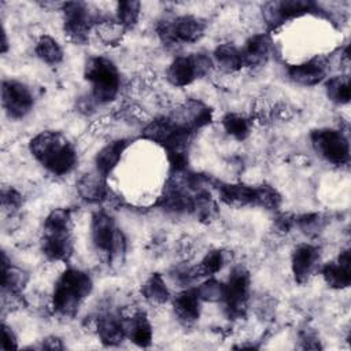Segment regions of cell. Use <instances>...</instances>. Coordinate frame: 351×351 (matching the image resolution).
Here are the masks:
<instances>
[{"mask_svg": "<svg viewBox=\"0 0 351 351\" xmlns=\"http://www.w3.org/2000/svg\"><path fill=\"white\" fill-rule=\"evenodd\" d=\"M32 156L52 176L63 177L77 166L78 156L73 143L60 132L43 130L29 141Z\"/></svg>", "mask_w": 351, "mask_h": 351, "instance_id": "obj_1", "label": "cell"}, {"mask_svg": "<svg viewBox=\"0 0 351 351\" xmlns=\"http://www.w3.org/2000/svg\"><path fill=\"white\" fill-rule=\"evenodd\" d=\"M93 289L90 276L80 269H66L56 280L52 292V308L63 318L77 315L80 307Z\"/></svg>", "mask_w": 351, "mask_h": 351, "instance_id": "obj_2", "label": "cell"}, {"mask_svg": "<svg viewBox=\"0 0 351 351\" xmlns=\"http://www.w3.org/2000/svg\"><path fill=\"white\" fill-rule=\"evenodd\" d=\"M73 217L69 208H53L44 219L41 251L47 259L66 262L73 255Z\"/></svg>", "mask_w": 351, "mask_h": 351, "instance_id": "obj_3", "label": "cell"}, {"mask_svg": "<svg viewBox=\"0 0 351 351\" xmlns=\"http://www.w3.org/2000/svg\"><path fill=\"white\" fill-rule=\"evenodd\" d=\"M90 241L101 252L108 265L119 266L123 263L128 250V241L123 232L115 225V221L106 211H96L90 218Z\"/></svg>", "mask_w": 351, "mask_h": 351, "instance_id": "obj_4", "label": "cell"}, {"mask_svg": "<svg viewBox=\"0 0 351 351\" xmlns=\"http://www.w3.org/2000/svg\"><path fill=\"white\" fill-rule=\"evenodd\" d=\"M84 78L90 84L89 96L96 106L112 101L121 88L119 70L106 56H90L84 66Z\"/></svg>", "mask_w": 351, "mask_h": 351, "instance_id": "obj_5", "label": "cell"}, {"mask_svg": "<svg viewBox=\"0 0 351 351\" xmlns=\"http://www.w3.org/2000/svg\"><path fill=\"white\" fill-rule=\"evenodd\" d=\"M63 15V30L64 34L75 44L84 45L89 40L92 29L97 27L104 19L86 3L82 1H67L62 4Z\"/></svg>", "mask_w": 351, "mask_h": 351, "instance_id": "obj_6", "label": "cell"}, {"mask_svg": "<svg viewBox=\"0 0 351 351\" xmlns=\"http://www.w3.org/2000/svg\"><path fill=\"white\" fill-rule=\"evenodd\" d=\"M251 277L244 266H234L223 282V296L221 303L223 311L230 319H240L245 317L250 300Z\"/></svg>", "mask_w": 351, "mask_h": 351, "instance_id": "obj_7", "label": "cell"}, {"mask_svg": "<svg viewBox=\"0 0 351 351\" xmlns=\"http://www.w3.org/2000/svg\"><path fill=\"white\" fill-rule=\"evenodd\" d=\"M206 22L195 15H178L158 23L156 32L165 45L193 44L204 36Z\"/></svg>", "mask_w": 351, "mask_h": 351, "instance_id": "obj_8", "label": "cell"}, {"mask_svg": "<svg viewBox=\"0 0 351 351\" xmlns=\"http://www.w3.org/2000/svg\"><path fill=\"white\" fill-rule=\"evenodd\" d=\"M213 66V59L204 52L177 56L169 64L166 70V78L173 86L182 88L207 75Z\"/></svg>", "mask_w": 351, "mask_h": 351, "instance_id": "obj_9", "label": "cell"}, {"mask_svg": "<svg viewBox=\"0 0 351 351\" xmlns=\"http://www.w3.org/2000/svg\"><path fill=\"white\" fill-rule=\"evenodd\" d=\"M310 141L317 155H319L328 163L335 166L348 163L350 143L341 130L330 128H319L311 130Z\"/></svg>", "mask_w": 351, "mask_h": 351, "instance_id": "obj_10", "label": "cell"}, {"mask_svg": "<svg viewBox=\"0 0 351 351\" xmlns=\"http://www.w3.org/2000/svg\"><path fill=\"white\" fill-rule=\"evenodd\" d=\"M322 15L324 10L314 1H306V0H278V1H270L263 5V19L266 25L274 30L284 25L285 22L307 15Z\"/></svg>", "mask_w": 351, "mask_h": 351, "instance_id": "obj_11", "label": "cell"}, {"mask_svg": "<svg viewBox=\"0 0 351 351\" xmlns=\"http://www.w3.org/2000/svg\"><path fill=\"white\" fill-rule=\"evenodd\" d=\"M1 106L10 119L21 121L34 107L33 92L22 81L4 80L1 82Z\"/></svg>", "mask_w": 351, "mask_h": 351, "instance_id": "obj_12", "label": "cell"}, {"mask_svg": "<svg viewBox=\"0 0 351 351\" xmlns=\"http://www.w3.org/2000/svg\"><path fill=\"white\" fill-rule=\"evenodd\" d=\"M321 267L319 247L303 243L295 247L291 256V270L298 284L307 282Z\"/></svg>", "mask_w": 351, "mask_h": 351, "instance_id": "obj_13", "label": "cell"}, {"mask_svg": "<svg viewBox=\"0 0 351 351\" xmlns=\"http://www.w3.org/2000/svg\"><path fill=\"white\" fill-rule=\"evenodd\" d=\"M287 74L298 85L314 86L326 80L328 63L324 58L315 56L306 62L291 64L287 69Z\"/></svg>", "mask_w": 351, "mask_h": 351, "instance_id": "obj_14", "label": "cell"}, {"mask_svg": "<svg viewBox=\"0 0 351 351\" xmlns=\"http://www.w3.org/2000/svg\"><path fill=\"white\" fill-rule=\"evenodd\" d=\"M325 284L333 289H346L351 284L350 250L341 251L336 259L319 267Z\"/></svg>", "mask_w": 351, "mask_h": 351, "instance_id": "obj_15", "label": "cell"}, {"mask_svg": "<svg viewBox=\"0 0 351 351\" xmlns=\"http://www.w3.org/2000/svg\"><path fill=\"white\" fill-rule=\"evenodd\" d=\"M240 51L244 67L262 66L267 62V59L271 55L273 41L269 34L258 33L247 38Z\"/></svg>", "mask_w": 351, "mask_h": 351, "instance_id": "obj_16", "label": "cell"}, {"mask_svg": "<svg viewBox=\"0 0 351 351\" xmlns=\"http://www.w3.org/2000/svg\"><path fill=\"white\" fill-rule=\"evenodd\" d=\"M173 310L177 319L184 325L195 324L200 317L202 299L195 288H185L171 299Z\"/></svg>", "mask_w": 351, "mask_h": 351, "instance_id": "obj_17", "label": "cell"}, {"mask_svg": "<svg viewBox=\"0 0 351 351\" xmlns=\"http://www.w3.org/2000/svg\"><path fill=\"white\" fill-rule=\"evenodd\" d=\"M215 188L218 191L219 199L230 207L256 206L258 203V186L245 184L217 182Z\"/></svg>", "mask_w": 351, "mask_h": 351, "instance_id": "obj_18", "label": "cell"}, {"mask_svg": "<svg viewBox=\"0 0 351 351\" xmlns=\"http://www.w3.org/2000/svg\"><path fill=\"white\" fill-rule=\"evenodd\" d=\"M129 144L130 141L126 138H118L106 144L95 156V171L107 178L118 166Z\"/></svg>", "mask_w": 351, "mask_h": 351, "instance_id": "obj_19", "label": "cell"}, {"mask_svg": "<svg viewBox=\"0 0 351 351\" xmlns=\"http://www.w3.org/2000/svg\"><path fill=\"white\" fill-rule=\"evenodd\" d=\"M97 335L104 346L114 347L126 339L125 318L114 313H106L97 318Z\"/></svg>", "mask_w": 351, "mask_h": 351, "instance_id": "obj_20", "label": "cell"}, {"mask_svg": "<svg viewBox=\"0 0 351 351\" xmlns=\"http://www.w3.org/2000/svg\"><path fill=\"white\" fill-rule=\"evenodd\" d=\"M77 191L80 196L88 203H100L107 199L108 188L107 178L99 173H89L82 176L77 182Z\"/></svg>", "mask_w": 351, "mask_h": 351, "instance_id": "obj_21", "label": "cell"}, {"mask_svg": "<svg viewBox=\"0 0 351 351\" xmlns=\"http://www.w3.org/2000/svg\"><path fill=\"white\" fill-rule=\"evenodd\" d=\"M126 337L138 347H148L152 343V326L145 313L138 311L125 318Z\"/></svg>", "mask_w": 351, "mask_h": 351, "instance_id": "obj_22", "label": "cell"}, {"mask_svg": "<svg viewBox=\"0 0 351 351\" xmlns=\"http://www.w3.org/2000/svg\"><path fill=\"white\" fill-rule=\"evenodd\" d=\"M211 59H213V63L223 73H234L244 67L240 48H237L230 43L219 44L214 49Z\"/></svg>", "mask_w": 351, "mask_h": 351, "instance_id": "obj_23", "label": "cell"}, {"mask_svg": "<svg viewBox=\"0 0 351 351\" xmlns=\"http://www.w3.org/2000/svg\"><path fill=\"white\" fill-rule=\"evenodd\" d=\"M26 281H27V274L22 269L12 266L8 262L5 252H3V258H1V291H3V295L19 293L23 289Z\"/></svg>", "mask_w": 351, "mask_h": 351, "instance_id": "obj_24", "label": "cell"}, {"mask_svg": "<svg viewBox=\"0 0 351 351\" xmlns=\"http://www.w3.org/2000/svg\"><path fill=\"white\" fill-rule=\"evenodd\" d=\"M143 296L155 304H163L170 300L171 295L165 282V278L159 273H152L141 285Z\"/></svg>", "mask_w": 351, "mask_h": 351, "instance_id": "obj_25", "label": "cell"}, {"mask_svg": "<svg viewBox=\"0 0 351 351\" xmlns=\"http://www.w3.org/2000/svg\"><path fill=\"white\" fill-rule=\"evenodd\" d=\"M36 56L48 66H56L63 60V49L60 44L51 36H41L34 47Z\"/></svg>", "mask_w": 351, "mask_h": 351, "instance_id": "obj_26", "label": "cell"}, {"mask_svg": "<svg viewBox=\"0 0 351 351\" xmlns=\"http://www.w3.org/2000/svg\"><path fill=\"white\" fill-rule=\"evenodd\" d=\"M225 265V255L221 250H213L204 255L200 263L191 269L193 280L200 277H213L217 274Z\"/></svg>", "mask_w": 351, "mask_h": 351, "instance_id": "obj_27", "label": "cell"}, {"mask_svg": "<svg viewBox=\"0 0 351 351\" xmlns=\"http://www.w3.org/2000/svg\"><path fill=\"white\" fill-rule=\"evenodd\" d=\"M325 92L330 101L336 104H348L350 92V78L348 75H335L325 80Z\"/></svg>", "mask_w": 351, "mask_h": 351, "instance_id": "obj_28", "label": "cell"}, {"mask_svg": "<svg viewBox=\"0 0 351 351\" xmlns=\"http://www.w3.org/2000/svg\"><path fill=\"white\" fill-rule=\"evenodd\" d=\"M222 126L226 134L233 137L237 141H243L250 136L251 125L250 121L237 112H228L222 118Z\"/></svg>", "mask_w": 351, "mask_h": 351, "instance_id": "obj_29", "label": "cell"}, {"mask_svg": "<svg viewBox=\"0 0 351 351\" xmlns=\"http://www.w3.org/2000/svg\"><path fill=\"white\" fill-rule=\"evenodd\" d=\"M141 12V3L134 1V0H125V1H118L117 8H115V16L117 22L123 27H133Z\"/></svg>", "mask_w": 351, "mask_h": 351, "instance_id": "obj_30", "label": "cell"}, {"mask_svg": "<svg viewBox=\"0 0 351 351\" xmlns=\"http://www.w3.org/2000/svg\"><path fill=\"white\" fill-rule=\"evenodd\" d=\"M197 295L202 299V302H210L217 303L222 300L223 296V282L218 281L214 277H207L204 281H202L196 287Z\"/></svg>", "mask_w": 351, "mask_h": 351, "instance_id": "obj_31", "label": "cell"}, {"mask_svg": "<svg viewBox=\"0 0 351 351\" xmlns=\"http://www.w3.org/2000/svg\"><path fill=\"white\" fill-rule=\"evenodd\" d=\"M325 218L318 213H308L302 214L295 218V225L306 234V236H315L325 228Z\"/></svg>", "mask_w": 351, "mask_h": 351, "instance_id": "obj_32", "label": "cell"}, {"mask_svg": "<svg viewBox=\"0 0 351 351\" xmlns=\"http://www.w3.org/2000/svg\"><path fill=\"white\" fill-rule=\"evenodd\" d=\"M1 204H3V208L16 210L22 204V196L14 188L3 189V192H1Z\"/></svg>", "mask_w": 351, "mask_h": 351, "instance_id": "obj_33", "label": "cell"}, {"mask_svg": "<svg viewBox=\"0 0 351 351\" xmlns=\"http://www.w3.org/2000/svg\"><path fill=\"white\" fill-rule=\"evenodd\" d=\"M1 348L3 350H11V348H18L16 343V336L14 330L3 324V340H1Z\"/></svg>", "mask_w": 351, "mask_h": 351, "instance_id": "obj_34", "label": "cell"}, {"mask_svg": "<svg viewBox=\"0 0 351 351\" xmlns=\"http://www.w3.org/2000/svg\"><path fill=\"white\" fill-rule=\"evenodd\" d=\"M43 348H48V350H62L63 344L62 340L56 336H49L47 339L43 340Z\"/></svg>", "mask_w": 351, "mask_h": 351, "instance_id": "obj_35", "label": "cell"}]
</instances>
